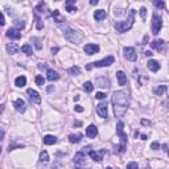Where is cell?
I'll list each match as a JSON object with an SVG mask.
<instances>
[{"mask_svg": "<svg viewBox=\"0 0 169 169\" xmlns=\"http://www.w3.org/2000/svg\"><path fill=\"white\" fill-rule=\"evenodd\" d=\"M112 106H114L115 116H123L130 106V95L127 91H115L112 95Z\"/></svg>", "mask_w": 169, "mask_h": 169, "instance_id": "cell-1", "label": "cell"}, {"mask_svg": "<svg viewBox=\"0 0 169 169\" xmlns=\"http://www.w3.org/2000/svg\"><path fill=\"white\" fill-rule=\"evenodd\" d=\"M135 9H131L130 12H128L127 15V19L124 20V21H119L115 24V28H116L118 32L120 33H124L127 31H130V29L132 28V25H134V21H135Z\"/></svg>", "mask_w": 169, "mask_h": 169, "instance_id": "cell-2", "label": "cell"}, {"mask_svg": "<svg viewBox=\"0 0 169 169\" xmlns=\"http://www.w3.org/2000/svg\"><path fill=\"white\" fill-rule=\"evenodd\" d=\"M64 35H65V38L68 40V41L74 42V44H79V42L83 40V35H81L79 32L74 31V29H71V28H66Z\"/></svg>", "mask_w": 169, "mask_h": 169, "instance_id": "cell-3", "label": "cell"}, {"mask_svg": "<svg viewBox=\"0 0 169 169\" xmlns=\"http://www.w3.org/2000/svg\"><path fill=\"white\" fill-rule=\"evenodd\" d=\"M115 62V58L112 57V56H108V57H106L103 59H101V61H97V62H92L91 65H87V70H90L92 66H95V68H104V66H110Z\"/></svg>", "mask_w": 169, "mask_h": 169, "instance_id": "cell-4", "label": "cell"}, {"mask_svg": "<svg viewBox=\"0 0 169 169\" xmlns=\"http://www.w3.org/2000/svg\"><path fill=\"white\" fill-rule=\"evenodd\" d=\"M161 28H163V19L157 13H153V17H152V33L157 35L161 31Z\"/></svg>", "mask_w": 169, "mask_h": 169, "instance_id": "cell-5", "label": "cell"}, {"mask_svg": "<svg viewBox=\"0 0 169 169\" xmlns=\"http://www.w3.org/2000/svg\"><path fill=\"white\" fill-rule=\"evenodd\" d=\"M85 165V153L83 152H78L74 157V167L75 169H82Z\"/></svg>", "mask_w": 169, "mask_h": 169, "instance_id": "cell-6", "label": "cell"}, {"mask_svg": "<svg viewBox=\"0 0 169 169\" xmlns=\"http://www.w3.org/2000/svg\"><path fill=\"white\" fill-rule=\"evenodd\" d=\"M124 57L128 59V61H136L137 58V54H136V50L131 46L128 48H124Z\"/></svg>", "mask_w": 169, "mask_h": 169, "instance_id": "cell-7", "label": "cell"}, {"mask_svg": "<svg viewBox=\"0 0 169 169\" xmlns=\"http://www.w3.org/2000/svg\"><path fill=\"white\" fill-rule=\"evenodd\" d=\"M13 106H15L16 111H17V112H20V114H23V112H25V110H26V103H25V101H24V99H21V98L16 99V101H15V103H13Z\"/></svg>", "mask_w": 169, "mask_h": 169, "instance_id": "cell-8", "label": "cell"}, {"mask_svg": "<svg viewBox=\"0 0 169 169\" xmlns=\"http://www.w3.org/2000/svg\"><path fill=\"white\" fill-rule=\"evenodd\" d=\"M26 94H28L29 99H31L32 102H35V103H40V102H41L40 94L36 90H33V89H28V90H26Z\"/></svg>", "mask_w": 169, "mask_h": 169, "instance_id": "cell-9", "label": "cell"}, {"mask_svg": "<svg viewBox=\"0 0 169 169\" xmlns=\"http://www.w3.org/2000/svg\"><path fill=\"white\" fill-rule=\"evenodd\" d=\"M97 112H98L99 116L107 118V103H106V102H101V103L97 106Z\"/></svg>", "mask_w": 169, "mask_h": 169, "instance_id": "cell-10", "label": "cell"}, {"mask_svg": "<svg viewBox=\"0 0 169 169\" xmlns=\"http://www.w3.org/2000/svg\"><path fill=\"white\" fill-rule=\"evenodd\" d=\"M83 50H85L86 54L91 56V54H95V53L99 52V46L97 44H87V45H85Z\"/></svg>", "mask_w": 169, "mask_h": 169, "instance_id": "cell-11", "label": "cell"}, {"mask_svg": "<svg viewBox=\"0 0 169 169\" xmlns=\"http://www.w3.org/2000/svg\"><path fill=\"white\" fill-rule=\"evenodd\" d=\"M97 135H98V128L95 127L94 124H90L87 128H86V136L87 137L94 139V137H97Z\"/></svg>", "mask_w": 169, "mask_h": 169, "instance_id": "cell-12", "label": "cell"}, {"mask_svg": "<svg viewBox=\"0 0 169 169\" xmlns=\"http://www.w3.org/2000/svg\"><path fill=\"white\" fill-rule=\"evenodd\" d=\"M89 155H90V157L92 158L94 161H102V158L104 156V151H101V152H94V151H89Z\"/></svg>", "mask_w": 169, "mask_h": 169, "instance_id": "cell-13", "label": "cell"}, {"mask_svg": "<svg viewBox=\"0 0 169 169\" xmlns=\"http://www.w3.org/2000/svg\"><path fill=\"white\" fill-rule=\"evenodd\" d=\"M7 37L12 38V40H19L20 37H21V33H20L16 28H11L7 31Z\"/></svg>", "mask_w": 169, "mask_h": 169, "instance_id": "cell-14", "label": "cell"}, {"mask_svg": "<svg viewBox=\"0 0 169 169\" xmlns=\"http://www.w3.org/2000/svg\"><path fill=\"white\" fill-rule=\"evenodd\" d=\"M95 83L99 87H103V89H108L110 87V81H108L106 77H102V78H98L97 81H95Z\"/></svg>", "mask_w": 169, "mask_h": 169, "instance_id": "cell-15", "label": "cell"}, {"mask_svg": "<svg viewBox=\"0 0 169 169\" xmlns=\"http://www.w3.org/2000/svg\"><path fill=\"white\" fill-rule=\"evenodd\" d=\"M164 45H165V42L163 41V40H153V41L151 42V46L153 49H156V50H164Z\"/></svg>", "mask_w": 169, "mask_h": 169, "instance_id": "cell-16", "label": "cell"}, {"mask_svg": "<svg viewBox=\"0 0 169 169\" xmlns=\"http://www.w3.org/2000/svg\"><path fill=\"white\" fill-rule=\"evenodd\" d=\"M46 78H48V81H50V82L58 81V79H59V74L56 70H50V69H49V70L46 71Z\"/></svg>", "mask_w": 169, "mask_h": 169, "instance_id": "cell-17", "label": "cell"}, {"mask_svg": "<svg viewBox=\"0 0 169 169\" xmlns=\"http://www.w3.org/2000/svg\"><path fill=\"white\" fill-rule=\"evenodd\" d=\"M148 69L151 71H158L160 70V64L157 61H155V59H149L148 61Z\"/></svg>", "mask_w": 169, "mask_h": 169, "instance_id": "cell-18", "label": "cell"}, {"mask_svg": "<svg viewBox=\"0 0 169 169\" xmlns=\"http://www.w3.org/2000/svg\"><path fill=\"white\" fill-rule=\"evenodd\" d=\"M116 78H118V83L120 86L127 85V77H125V74L123 71H118L116 73Z\"/></svg>", "mask_w": 169, "mask_h": 169, "instance_id": "cell-19", "label": "cell"}, {"mask_svg": "<svg viewBox=\"0 0 169 169\" xmlns=\"http://www.w3.org/2000/svg\"><path fill=\"white\" fill-rule=\"evenodd\" d=\"M57 143V137L53 136V135H46V136H44V144L46 145H53Z\"/></svg>", "mask_w": 169, "mask_h": 169, "instance_id": "cell-20", "label": "cell"}, {"mask_svg": "<svg viewBox=\"0 0 169 169\" xmlns=\"http://www.w3.org/2000/svg\"><path fill=\"white\" fill-rule=\"evenodd\" d=\"M106 11H103V9H98V11H95V13H94V19L97 20V21H102L104 17H106Z\"/></svg>", "mask_w": 169, "mask_h": 169, "instance_id": "cell-21", "label": "cell"}, {"mask_svg": "<svg viewBox=\"0 0 169 169\" xmlns=\"http://www.w3.org/2000/svg\"><path fill=\"white\" fill-rule=\"evenodd\" d=\"M15 85L17 86V87H24V86L26 85V78L24 77V75H20V77H17L15 79Z\"/></svg>", "mask_w": 169, "mask_h": 169, "instance_id": "cell-22", "label": "cell"}, {"mask_svg": "<svg viewBox=\"0 0 169 169\" xmlns=\"http://www.w3.org/2000/svg\"><path fill=\"white\" fill-rule=\"evenodd\" d=\"M7 52L9 53V54H15V53L19 52V46L15 44V42H11V44L7 45Z\"/></svg>", "mask_w": 169, "mask_h": 169, "instance_id": "cell-23", "label": "cell"}, {"mask_svg": "<svg viewBox=\"0 0 169 169\" xmlns=\"http://www.w3.org/2000/svg\"><path fill=\"white\" fill-rule=\"evenodd\" d=\"M167 86L165 85H161V86H156V87L153 89V92H155V95H163L165 91H167Z\"/></svg>", "mask_w": 169, "mask_h": 169, "instance_id": "cell-24", "label": "cell"}, {"mask_svg": "<svg viewBox=\"0 0 169 169\" xmlns=\"http://www.w3.org/2000/svg\"><path fill=\"white\" fill-rule=\"evenodd\" d=\"M69 140H70V143H74V144H77V143H79V141L82 140V135H81V134L70 135V136H69Z\"/></svg>", "mask_w": 169, "mask_h": 169, "instance_id": "cell-25", "label": "cell"}, {"mask_svg": "<svg viewBox=\"0 0 169 169\" xmlns=\"http://www.w3.org/2000/svg\"><path fill=\"white\" fill-rule=\"evenodd\" d=\"M66 11L68 12H73V11H77V8H75V4H74V0H69V2H66Z\"/></svg>", "mask_w": 169, "mask_h": 169, "instance_id": "cell-26", "label": "cell"}, {"mask_svg": "<svg viewBox=\"0 0 169 169\" xmlns=\"http://www.w3.org/2000/svg\"><path fill=\"white\" fill-rule=\"evenodd\" d=\"M40 161L44 163V164H46L49 161V155H48V152L46 151H42L41 153H40Z\"/></svg>", "mask_w": 169, "mask_h": 169, "instance_id": "cell-27", "label": "cell"}, {"mask_svg": "<svg viewBox=\"0 0 169 169\" xmlns=\"http://www.w3.org/2000/svg\"><path fill=\"white\" fill-rule=\"evenodd\" d=\"M21 52L25 53L26 56H31V54H32V48H31V46H29L28 44H25V45L21 46Z\"/></svg>", "mask_w": 169, "mask_h": 169, "instance_id": "cell-28", "label": "cell"}, {"mask_svg": "<svg viewBox=\"0 0 169 169\" xmlns=\"http://www.w3.org/2000/svg\"><path fill=\"white\" fill-rule=\"evenodd\" d=\"M69 73L71 75H78V74H81V69H79V66H73V68L69 69Z\"/></svg>", "mask_w": 169, "mask_h": 169, "instance_id": "cell-29", "label": "cell"}, {"mask_svg": "<svg viewBox=\"0 0 169 169\" xmlns=\"http://www.w3.org/2000/svg\"><path fill=\"white\" fill-rule=\"evenodd\" d=\"M92 89H94V85H92L91 82H86V83L83 85V90H85L86 92H91Z\"/></svg>", "mask_w": 169, "mask_h": 169, "instance_id": "cell-30", "label": "cell"}, {"mask_svg": "<svg viewBox=\"0 0 169 169\" xmlns=\"http://www.w3.org/2000/svg\"><path fill=\"white\" fill-rule=\"evenodd\" d=\"M33 41H35V46H36V49H37V50H41V49H42L41 38H38V37H35V38H33Z\"/></svg>", "mask_w": 169, "mask_h": 169, "instance_id": "cell-31", "label": "cell"}, {"mask_svg": "<svg viewBox=\"0 0 169 169\" xmlns=\"http://www.w3.org/2000/svg\"><path fill=\"white\" fill-rule=\"evenodd\" d=\"M36 83H37L38 86L45 85V78L42 77V75H37V77H36Z\"/></svg>", "mask_w": 169, "mask_h": 169, "instance_id": "cell-32", "label": "cell"}, {"mask_svg": "<svg viewBox=\"0 0 169 169\" xmlns=\"http://www.w3.org/2000/svg\"><path fill=\"white\" fill-rule=\"evenodd\" d=\"M52 15H53V17H54L56 20H57V21L59 23V21H62V19H61V16H59V12L57 11V9H56V11H53V13H52Z\"/></svg>", "mask_w": 169, "mask_h": 169, "instance_id": "cell-33", "label": "cell"}, {"mask_svg": "<svg viewBox=\"0 0 169 169\" xmlns=\"http://www.w3.org/2000/svg\"><path fill=\"white\" fill-rule=\"evenodd\" d=\"M145 15H147V8H145V7H141V9H140L141 19H145Z\"/></svg>", "mask_w": 169, "mask_h": 169, "instance_id": "cell-34", "label": "cell"}, {"mask_svg": "<svg viewBox=\"0 0 169 169\" xmlns=\"http://www.w3.org/2000/svg\"><path fill=\"white\" fill-rule=\"evenodd\" d=\"M127 169H139V167L136 163H130L127 165Z\"/></svg>", "mask_w": 169, "mask_h": 169, "instance_id": "cell-35", "label": "cell"}, {"mask_svg": "<svg viewBox=\"0 0 169 169\" xmlns=\"http://www.w3.org/2000/svg\"><path fill=\"white\" fill-rule=\"evenodd\" d=\"M95 98H97V99H104L106 94H104V92H97V94H95Z\"/></svg>", "mask_w": 169, "mask_h": 169, "instance_id": "cell-36", "label": "cell"}, {"mask_svg": "<svg viewBox=\"0 0 169 169\" xmlns=\"http://www.w3.org/2000/svg\"><path fill=\"white\" fill-rule=\"evenodd\" d=\"M151 148H152V149H155V151H156V149H158V148H160V144H158L157 141H155V143H152Z\"/></svg>", "mask_w": 169, "mask_h": 169, "instance_id": "cell-37", "label": "cell"}, {"mask_svg": "<svg viewBox=\"0 0 169 169\" xmlns=\"http://www.w3.org/2000/svg\"><path fill=\"white\" fill-rule=\"evenodd\" d=\"M155 5H156L157 8H164V7H165V3H164V2H156V3H155Z\"/></svg>", "mask_w": 169, "mask_h": 169, "instance_id": "cell-38", "label": "cell"}, {"mask_svg": "<svg viewBox=\"0 0 169 169\" xmlns=\"http://www.w3.org/2000/svg\"><path fill=\"white\" fill-rule=\"evenodd\" d=\"M5 24V20H4V15H3L2 12H0V26H3Z\"/></svg>", "mask_w": 169, "mask_h": 169, "instance_id": "cell-39", "label": "cell"}, {"mask_svg": "<svg viewBox=\"0 0 169 169\" xmlns=\"http://www.w3.org/2000/svg\"><path fill=\"white\" fill-rule=\"evenodd\" d=\"M15 24H16V26H17L19 29H23V28H24V26H25V24H24V23H23V21H21V23H20V21H16Z\"/></svg>", "mask_w": 169, "mask_h": 169, "instance_id": "cell-40", "label": "cell"}, {"mask_svg": "<svg viewBox=\"0 0 169 169\" xmlns=\"http://www.w3.org/2000/svg\"><path fill=\"white\" fill-rule=\"evenodd\" d=\"M74 110L77 111V112H82V111H83V107H81V106H75Z\"/></svg>", "mask_w": 169, "mask_h": 169, "instance_id": "cell-41", "label": "cell"}, {"mask_svg": "<svg viewBox=\"0 0 169 169\" xmlns=\"http://www.w3.org/2000/svg\"><path fill=\"white\" fill-rule=\"evenodd\" d=\"M3 139H4V130L0 128V140H3Z\"/></svg>", "mask_w": 169, "mask_h": 169, "instance_id": "cell-42", "label": "cell"}, {"mask_svg": "<svg viewBox=\"0 0 169 169\" xmlns=\"http://www.w3.org/2000/svg\"><path fill=\"white\" fill-rule=\"evenodd\" d=\"M141 124H144V125H149V124H151V122H149V120H145V119H143V120H141Z\"/></svg>", "mask_w": 169, "mask_h": 169, "instance_id": "cell-43", "label": "cell"}, {"mask_svg": "<svg viewBox=\"0 0 169 169\" xmlns=\"http://www.w3.org/2000/svg\"><path fill=\"white\" fill-rule=\"evenodd\" d=\"M90 4H92V5L98 4V0H91V2H90Z\"/></svg>", "mask_w": 169, "mask_h": 169, "instance_id": "cell-44", "label": "cell"}, {"mask_svg": "<svg viewBox=\"0 0 169 169\" xmlns=\"http://www.w3.org/2000/svg\"><path fill=\"white\" fill-rule=\"evenodd\" d=\"M163 149H164V152H168V145H167V144L163 145Z\"/></svg>", "mask_w": 169, "mask_h": 169, "instance_id": "cell-45", "label": "cell"}, {"mask_svg": "<svg viewBox=\"0 0 169 169\" xmlns=\"http://www.w3.org/2000/svg\"><path fill=\"white\" fill-rule=\"evenodd\" d=\"M4 111V104H0V114Z\"/></svg>", "mask_w": 169, "mask_h": 169, "instance_id": "cell-46", "label": "cell"}, {"mask_svg": "<svg viewBox=\"0 0 169 169\" xmlns=\"http://www.w3.org/2000/svg\"><path fill=\"white\" fill-rule=\"evenodd\" d=\"M58 50V48H54V49H52V53H53V54H56V52H57Z\"/></svg>", "mask_w": 169, "mask_h": 169, "instance_id": "cell-47", "label": "cell"}, {"mask_svg": "<svg viewBox=\"0 0 169 169\" xmlns=\"http://www.w3.org/2000/svg\"><path fill=\"white\" fill-rule=\"evenodd\" d=\"M0 153H2V147H0Z\"/></svg>", "mask_w": 169, "mask_h": 169, "instance_id": "cell-48", "label": "cell"}, {"mask_svg": "<svg viewBox=\"0 0 169 169\" xmlns=\"http://www.w3.org/2000/svg\"><path fill=\"white\" fill-rule=\"evenodd\" d=\"M107 169H112V168H107Z\"/></svg>", "mask_w": 169, "mask_h": 169, "instance_id": "cell-49", "label": "cell"}]
</instances>
